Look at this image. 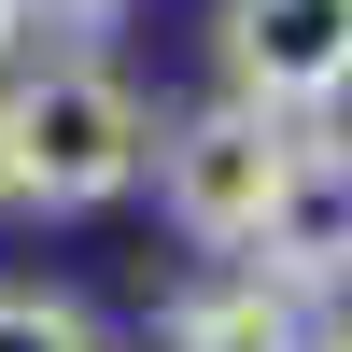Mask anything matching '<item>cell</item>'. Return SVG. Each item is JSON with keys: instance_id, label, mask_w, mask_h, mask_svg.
Listing matches in <instances>:
<instances>
[{"instance_id": "7a4b0ae2", "label": "cell", "mask_w": 352, "mask_h": 352, "mask_svg": "<svg viewBox=\"0 0 352 352\" xmlns=\"http://www.w3.org/2000/svg\"><path fill=\"white\" fill-rule=\"evenodd\" d=\"M282 155H296V127L282 113H254V99H197V113H155V212L184 226L197 254H254V226H268V197H282Z\"/></svg>"}, {"instance_id": "52a82bcc", "label": "cell", "mask_w": 352, "mask_h": 352, "mask_svg": "<svg viewBox=\"0 0 352 352\" xmlns=\"http://www.w3.org/2000/svg\"><path fill=\"white\" fill-rule=\"evenodd\" d=\"M14 56H28V0H0V71H14Z\"/></svg>"}, {"instance_id": "ba28073f", "label": "cell", "mask_w": 352, "mask_h": 352, "mask_svg": "<svg viewBox=\"0 0 352 352\" xmlns=\"http://www.w3.org/2000/svg\"><path fill=\"white\" fill-rule=\"evenodd\" d=\"M310 352H352V338H310Z\"/></svg>"}, {"instance_id": "5b68a950", "label": "cell", "mask_w": 352, "mask_h": 352, "mask_svg": "<svg viewBox=\"0 0 352 352\" xmlns=\"http://www.w3.org/2000/svg\"><path fill=\"white\" fill-rule=\"evenodd\" d=\"M324 324H310L282 282H254V268H226V282H197V296H169L155 310V352H310Z\"/></svg>"}, {"instance_id": "277c9868", "label": "cell", "mask_w": 352, "mask_h": 352, "mask_svg": "<svg viewBox=\"0 0 352 352\" xmlns=\"http://www.w3.org/2000/svg\"><path fill=\"white\" fill-rule=\"evenodd\" d=\"M240 268H254V282H282L296 310L352 296V127H338V113H324V127H296L282 197H268V226H254Z\"/></svg>"}, {"instance_id": "8992f818", "label": "cell", "mask_w": 352, "mask_h": 352, "mask_svg": "<svg viewBox=\"0 0 352 352\" xmlns=\"http://www.w3.org/2000/svg\"><path fill=\"white\" fill-rule=\"evenodd\" d=\"M0 352H113L85 324V296H43V282H0Z\"/></svg>"}, {"instance_id": "3957f363", "label": "cell", "mask_w": 352, "mask_h": 352, "mask_svg": "<svg viewBox=\"0 0 352 352\" xmlns=\"http://www.w3.org/2000/svg\"><path fill=\"white\" fill-rule=\"evenodd\" d=\"M212 71H226V99L282 113V127H324L352 99V0H226Z\"/></svg>"}, {"instance_id": "6da1fadb", "label": "cell", "mask_w": 352, "mask_h": 352, "mask_svg": "<svg viewBox=\"0 0 352 352\" xmlns=\"http://www.w3.org/2000/svg\"><path fill=\"white\" fill-rule=\"evenodd\" d=\"M155 169V99L113 56L56 43L0 71V212H113Z\"/></svg>"}]
</instances>
